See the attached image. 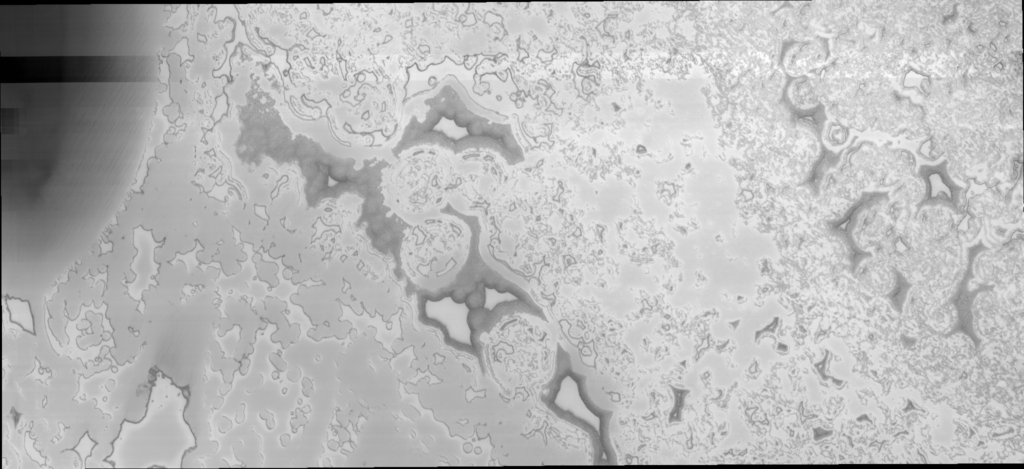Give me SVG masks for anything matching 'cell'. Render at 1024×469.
Instances as JSON below:
<instances>
[{"label": "cell", "instance_id": "cell-5", "mask_svg": "<svg viewBox=\"0 0 1024 469\" xmlns=\"http://www.w3.org/2000/svg\"><path fill=\"white\" fill-rule=\"evenodd\" d=\"M470 227L458 218L435 216L414 224L403 247L411 274L433 289L449 287L472 249Z\"/></svg>", "mask_w": 1024, "mask_h": 469}, {"label": "cell", "instance_id": "cell-11", "mask_svg": "<svg viewBox=\"0 0 1024 469\" xmlns=\"http://www.w3.org/2000/svg\"><path fill=\"white\" fill-rule=\"evenodd\" d=\"M1024 247L1022 236H1015L1002 246L980 252L973 262V280L979 285L1005 288L1024 282Z\"/></svg>", "mask_w": 1024, "mask_h": 469}, {"label": "cell", "instance_id": "cell-10", "mask_svg": "<svg viewBox=\"0 0 1024 469\" xmlns=\"http://www.w3.org/2000/svg\"><path fill=\"white\" fill-rule=\"evenodd\" d=\"M958 311L952 300L934 304L922 299L910 288L900 314V330L906 339L946 336L958 324Z\"/></svg>", "mask_w": 1024, "mask_h": 469}, {"label": "cell", "instance_id": "cell-12", "mask_svg": "<svg viewBox=\"0 0 1024 469\" xmlns=\"http://www.w3.org/2000/svg\"><path fill=\"white\" fill-rule=\"evenodd\" d=\"M863 191L838 165L829 168L815 191V200L822 219L833 225L858 206Z\"/></svg>", "mask_w": 1024, "mask_h": 469}, {"label": "cell", "instance_id": "cell-7", "mask_svg": "<svg viewBox=\"0 0 1024 469\" xmlns=\"http://www.w3.org/2000/svg\"><path fill=\"white\" fill-rule=\"evenodd\" d=\"M1023 284L979 293L972 304L975 334L982 342L1023 346Z\"/></svg>", "mask_w": 1024, "mask_h": 469}, {"label": "cell", "instance_id": "cell-8", "mask_svg": "<svg viewBox=\"0 0 1024 469\" xmlns=\"http://www.w3.org/2000/svg\"><path fill=\"white\" fill-rule=\"evenodd\" d=\"M839 166L865 192L894 187L914 174L915 160L904 149L863 143Z\"/></svg>", "mask_w": 1024, "mask_h": 469}, {"label": "cell", "instance_id": "cell-14", "mask_svg": "<svg viewBox=\"0 0 1024 469\" xmlns=\"http://www.w3.org/2000/svg\"><path fill=\"white\" fill-rule=\"evenodd\" d=\"M829 53L828 43L820 36L796 41L785 51L784 70L795 78L810 74L824 65Z\"/></svg>", "mask_w": 1024, "mask_h": 469}, {"label": "cell", "instance_id": "cell-13", "mask_svg": "<svg viewBox=\"0 0 1024 469\" xmlns=\"http://www.w3.org/2000/svg\"><path fill=\"white\" fill-rule=\"evenodd\" d=\"M852 275L870 297L887 298L894 292L898 281V272L893 264L879 254H870L858 261Z\"/></svg>", "mask_w": 1024, "mask_h": 469}, {"label": "cell", "instance_id": "cell-6", "mask_svg": "<svg viewBox=\"0 0 1024 469\" xmlns=\"http://www.w3.org/2000/svg\"><path fill=\"white\" fill-rule=\"evenodd\" d=\"M402 157L391 169L389 192L397 209L412 218L414 224L435 217L447 198L448 165L441 156L444 150L420 145Z\"/></svg>", "mask_w": 1024, "mask_h": 469}, {"label": "cell", "instance_id": "cell-3", "mask_svg": "<svg viewBox=\"0 0 1024 469\" xmlns=\"http://www.w3.org/2000/svg\"><path fill=\"white\" fill-rule=\"evenodd\" d=\"M425 106L419 145L436 146L452 155L489 149L510 166L523 160L511 123L477 105L456 77L446 76L425 100Z\"/></svg>", "mask_w": 1024, "mask_h": 469}, {"label": "cell", "instance_id": "cell-4", "mask_svg": "<svg viewBox=\"0 0 1024 469\" xmlns=\"http://www.w3.org/2000/svg\"><path fill=\"white\" fill-rule=\"evenodd\" d=\"M553 347L548 326L527 313L500 319L488 332L484 346L491 371L507 387L528 386L545 376Z\"/></svg>", "mask_w": 1024, "mask_h": 469}, {"label": "cell", "instance_id": "cell-1", "mask_svg": "<svg viewBox=\"0 0 1024 469\" xmlns=\"http://www.w3.org/2000/svg\"><path fill=\"white\" fill-rule=\"evenodd\" d=\"M957 221L948 202H923L888 250L897 272L931 303L952 300L967 269V246L957 234Z\"/></svg>", "mask_w": 1024, "mask_h": 469}, {"label": "cell", "instance_id": "cell-15", "mask_svg": "<svg viewBox=\"0 0 1024 469\" xmlns=\"http://www.w3.org/2000/svg\"><path fill=\"white\" fill-rule=\"evenodd\" d=\"M926 187L923 179L912 174L892 187L887 196L888 208L898 230L915 214L925 197Z\"/></svg>", "mask_w": 1024, "mask_h": 469}, {"label": "cell", "instance_id": "cell-2", "mask_svg": "<svg viewBox=\"0 0 1024 469\" xmlns=\"http://www.w3.org/2000/svg\"><path fill=\"white\" fill-rule=\"evenodd\" d=\"M821 102L833 121L907 139L929 136L923 108L895 93L884 74L856 76L834 63L819 76Z\"/></svg>", "mask_w": 1024, "mask_h": 469}, {"label": "cell", "instance_id": "cell-16", "mask_svg": "<svg viewBox=\"0 0 1024 469\" xmlns=\"http://www.w3.org/2000/svg\"><path fill=\"white\" fill-rule=\"evenodd\" d=\"M787 97L796 109L815 108L821 102L819 76L810 73L794 78L788 85Z\"/></svg>", "mask_w": 1024, "mask_h": 469}, {"label": "cell", "instance_id": "cell-17", "mask_svg": "<svg viewBox=\"0 0 1024 469\" xmlns=\"http://www.w3.org/2000/svg\"><path fill=\"white\" fill-rule=\"evenodd\" d=\"M849 131L844 125L831 121L827 124L823 133V140L830 146H841L848 139Z\"/></svg>", "mask_w": 1024, "mask_h": 469}, {"label": "cell", "instance_id": "cell-9", "mask_svg": "<svg viewBox=\"0 0 1024 469\" xmlns=\"http://www.w3.org/2000/svg\"><path fill=\"white\" fill-rule=\"evenodd\" d=\"M897 232L887 196H876L855 208L846 235L858 250L887 257Z\"/></svg>", "mask_w": 1024, "mask_h": 469}]
</instances>
